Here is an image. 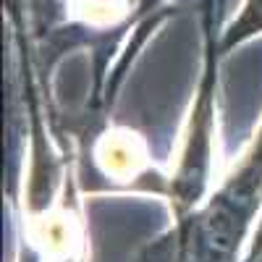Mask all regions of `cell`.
<instances>
[{"instance_id":"obj_3","label":"cell","mask_w":262,"mask_h":262,"mask_svg":"<svg viewBox=\"0 0 262 262\" xmlns=\"http://www.w3.org/2000/svg\"><path fill=\"white\" fill-rule=\"evenodd\" d=\"M262 32V0H247L242 13L236 16V21L226 29L221 45H217V50L221 53H228L233 45H238V42H244L247 37H254Z\"/></svg>"},{"instance_id":"obj_1","label":"cell","mask_w":262,"mask_h":262,"mask_svg":"<svg viewBox=\"0 0 262 262\" xmlns=\"http://www.w3.org/2000/svg\"><path fill=\"white\" fill-rule=\"evenodd\" d=\"M262 205V128L228 181L207 207L179 217V226L137 262H233L236 249Z\"/></svg>"},{"instance_id":"obj_4","label":"cell","mask_w":262,"mask_h":262,"mask_svg":"<svg viewBox=\"0 0 262 262\" xmlns=\"http://www.w3.org/2000/svg\"><path fill=\"white\" fill-rule=\"evenodd\" d=\"M244 262H262V217H259V226L254 231V238H252V247H249V254Z\"/></svg>"},{"instance_id":"obj_2","label":"cell","mask_w":262,"mask_h":262,"mask_svg":"<svg viewBox=\"0 0 262 262\" xmlns=\"http://www.w3.org/2000/svg\"><path fill=\"white\" fill-rule=\"evenodd\" d=\"M215 8L217 0H205V37H207V60H205V76L200 84L186 144L181 152V163L176 168L168 186L170 205L176 210V217H184L194 210V205L202 200V191L207 186L210 173V152H212V97H215Z\"/></svg>"}]
</instances>
